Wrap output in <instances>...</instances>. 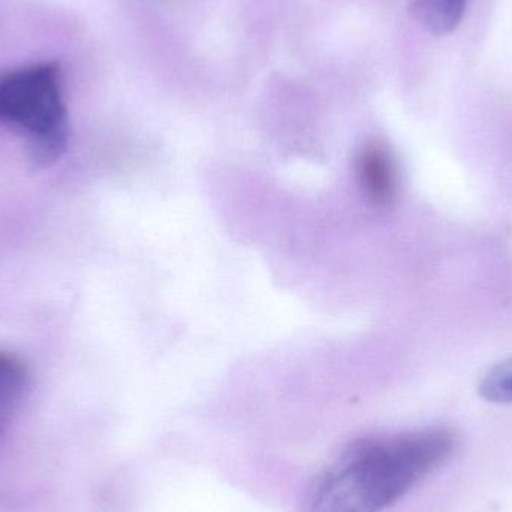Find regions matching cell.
<instances>
[{"label":"cell","mask_w":512,"mask_h":512,"mask_svg":"<svg viewBox=\"0 0 512 512\" xmlns=\"http://www.w3.org/2000/svg\"><path fill=\"white\" fill-rule=\"evenodd\" d=\"M445 429L373 435L349 444L310 487L307 512H381L453 453Z\"/></svg>","instance_id":"6da1fadb"},{"label":"cell","mask_w":512,"mask_h":512,"mask_svg":"<svg viewBox=\"0 0 512 512\" xmlns=\"http://www.w3.org/2000/svg\"><path fill=\"white\" fill-rule=\"evenodd\" d=\"M0 125L26 140L33 170L50 168L65 155L68 113L57 63H33L0 74Z\"/></svg>","instance_id":"7a4b0ae2"},{"label":"cell","mask_w":512,"mask_h":512,"mask_svg":"<svg viewBox=\"0 0 512 512\" xmlns=\"http://www.w3.org/2000/svg\"><path fill=\"white\" fill-rule=\"evenodd\" d=\"M358 174L370 200L378 206H388L396 195L397 176L393 159L387 150L369 146L358 158Z\"/></svg>","instance_id":"3957f363"},{"label":"cell","mask_w":512,"mask_h":512,"mask_svg":"<svg viewBox=\"0 0 512 512\" xmlns=\"http://www.w3.org/2000/svg\"><path fill=\"white\" fill-rule=\"evenodd\" d=\"M29 385L26 364L17 355L0 351V438L20 411Z\"/></svg>","instance_id":"277c9868"},{"label":"cell","mask_w":512,"mask_h":512,"mask_svg":"<svg viewBox=\"0 0 512 512\" xmlns=\"http://www.w3.org/2000/svg\"><path fill=\"white\" fill-rule=\"evenodd\" d=\"M468 0H414L412 12L436 35L453 32L465 14Z\"/></svg>","instance_id":"5b68a950"},{"label":"cell","mask_w":512,"mask_h":512,"mask_svg":"<svg viewBox=\"0 0 512 512\" xmlns=\"http://www.w3.org/2000/svg\"><path fill=\"white\" fill-rule=\"evenodd\" d=\"M484 399L495 403L512 402V358L499 364L480 385Z\"/></svg>","instance_id":"8992f818"}]
</instances>
